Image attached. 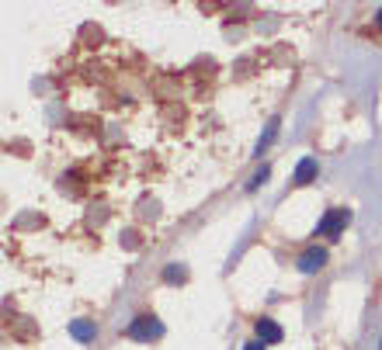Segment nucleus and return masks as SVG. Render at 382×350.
<instances>
[{"instance_id": "39448f33", "label": "nucleus", "mask_w": 382, "mask_h": 350, "mask_svg": "<svg viewBox=\"0 0 382 350\" xmlns=\"http://www.w3.org/2000/svg\"><path fill=\"white\" fill-rule=\"evenodd\" d=\"M257 340L261 344H278L282 340V326L275 319H257Z\"/></svg>"}, {"instance_id": "9d476101", "label": "nucleus", "mask_w": 382, "mask_h": 350, "mask_svg": "<svg viewBox=\"0 0 382 350\" xmlns=\"http://www.w3.org/2000/svg\"><path fill=\"white\" fill-rule=\"evenodd\" d=\"M243 350H264V344H261V340H254V344H247Z\"/></svg>"}, {"instance_id": "f257e3e1", "label": "nucleus", "mask_w": 382, "mask_h": 350, "mask_svg": "<svg viewBox=\"0 0 382 350\" xmlns=\"http://www.w3.org/2000/svg\"><path fill=\"white\" fill-rule=\"evenodd\" d=\"M351 222V212L348 208H330L323 219H320V226H316V236H341L344 233V226Z\"/></svg>"}, {"instance_id": "7ed1b4c3", "label": "nucleus", "mask_w": 382, "mask_h": 350, "mask_svg": "<svg viewBox=\"0 0 382 350\" xmlns=\"http://www.w3.org/2000/svg\"><path fill=\"white\" fill-rule=\"evenodd\" d=\"M323 263H327V254H323V250H316V247H313V250H306V254H302V257H299V261H295V267H299V270H302V274H316V270H320V267H323Z\"/></svg>"}, {"instance_id": "9b49d317", "label": "nucleus", "mask_w": 382, "mask_h": 350, "mask_svg": "<svg viewBox=\"0 0 382 350\" xmlns=\"http://www.w3.org/2000/svg\"><path fill=\"white\" fill-rule=\"evenodd\" d=\"M379 24H382V10H379Z\"/></svg>"}, {"instance_id": "20e7f679", "label": "nucleus", "mask_w": 382, "mask_h": 350, "mask_svg": "<svg viewBox=\"0 0 382 350\" xmlns=\"http://www.w3.org/2000/svg\"><path fill=\"white\" fill-rule=\"evenodd\" d=\"M316 177V156H302L299 163H295V174H292V184L295 187H302V184H309Z\"/></svg>"}, {"instance_id": "1a4fd4ad", "label": "nucleus", "mask_w": 382, "mask_h": 350, "mask_svg": "<svg viewBox=\"0 0 382 350\" xmlns=\"http://www.w3.org/2000/svg\"><path fill=\"white\" fill-rule=\"evenodd\" d=\"M268 174H271V170H268V167H261V170H257V174L250 177V184H247V191H257V187H261V184H264V180H268Z\"/></svg>"}, {"instance_id": "f03ea898", "label": "nucleus", "mask_w": 382, "mask_h": 350, "mask_svg": "<svg viewBox=\"0 0 382 350\" xmlns=\"http://www.w3.org/2000/svg\"><path fill=\"white\" fill-rule=\"evenodd\" d=\"M129 337H132V340H139V344H150V340L164 337V323H160V319H153V316H139V319L129 326Z\"/></svg>"}, {"instance_id": "423d86ee", "label": "nucleus", "mask_w": 382, "mask_h": 350, "mask_svg": "<svg viewBox=\"0 0 382 350\" xmlns=\"http://www.w3.org/2000/svg\"><path fill=\"white\" fill-rule=\"evenodd\" d=\"M70 337L80 340V344H91V340L97 337V326L94 323H87V319H77V323H70Z\"/></svg>"}, {"instance_id": "6e6552de", "label": "nucleus", "mask_w": 382, "mask_h": 350, "mask_svg": "<svg viewBox=\"0 0 382 350\" xmlns=\"http://www.w3.org/2000/svg\"><path fill=\"white\" fill-rule=\"evenodd\" d=\"M185 277H188V270H185L181 263H167V270H164V281H167V284H181Z\"/></svg>"}, {"instance_id": "0eeeda50", "label": "nucleus", "mask_w": 382, "mask_h": 350, "mask_svg": "<svg viewBox=\"0 0 382 350\" xmlns=\"http://www.w3.org/2000/svg\"><path fill=\"white\" fill-rule=\"evenodd\" d=\"M278 125H282L278 118H271V122L264 125V132H261V139H257V146H254V153H257V156H261V153H264V150L275 143V136H278Z\"/></svg>"}]
</instances>
